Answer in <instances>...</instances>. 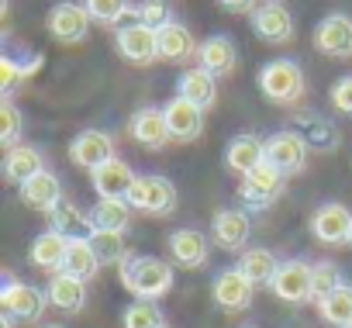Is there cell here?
Here are the masks:
<instances>
[{
  "instance_id": "44dd1931",
  "label": "cell",
  "mask_w": 352,
  "mask_h": 328,
  "mask_svg": "<svg viewBox=\"0 0 352 328\" xmlns=\"http://www.w3.org/2000/svg\"><path fill=\"white\" fill-rule=\"evenodd\" d=\"M90 184L97 190V197H111V201H124L128 190L135 187V170L128 166L124 159H107L104 166H97L90 173Z\"/></svg>"
},
{
  "instance_id": "4316f807",
  "label": "cell",
  "mask_w": 352,
  "mask_h": 328,
  "mask_svg": "<svg viewBox=\"0 0 352 328\" xmlns=\"http://www.w3.org/2000/svg\"><path fill=\"white\" fill-rule=\"evenodd\" d=\"M49 228L66 235L69 242H80V239H90L97 228L90 221V211H80L73 201H59L56 211H49Z\"/></svg>"
},
{
  "instance_id": "52a82bcc",
  "label": "cell",
  "mask_w": 352,
  "mask_h": 328,
  "mask_svg": "<svg viewBox=\"0 0 352 328\" xmlns=\"http://www.w3.org/2000/svg\"><path fill=\"white\" fill-rule=\"evenodd\" d=\"M114 49L121 52V59L135 63V66H152L159 59V39H155V28L142 25V21H131V25H121L114 32Z\"/></svg>"
},
{
  "instance_id": "9a60e30c",
  "label": "cell",
  "mask_w": 352,
  "mask_h": 328,
  "mask_svg": "<svg viewBox=\"0 0 352 328\" xmlns=\"http://www.w3.org/2000/svg\"><path fill=\"white\" fill-rule=\"evenodd\" d=\"M128 135H131V142H138L148 152H159L166 142H173L169 124H166V111H159V107H138L128 118Z\"/></svg>"
},
{
  "instance_id": "603a6c76",
  "label": "cell",
  "mask_w": 352,
  "mask_h": 328,
  "mask_svg": "<svg viewBox=\"0 0 352 328\" xmlns=\"http://www.w3.org/2000/svg\"><path fill=\"white\" fill-rule=\"evenodd\" d=\"M197 66L208 69L214 80L218 76H232L235 66H239V49L228 35H208L201 45H197Z\"/></svg>"
},
{
  "instance_id": "4dcf8cb0",
  "label": "cell",
  "mask_w": 352,
  "mask_h": 328,
  "mask_svg": "<svg viewBox=\"0 0 352 328\" xmlns=\"http://www.w3.org/2000/svg\"><path fill=\"white\" fill-rule=\"evenodd\" d=\"M42 56L38 52H32V56H25V59H14V56H4L0 59V94L4 97H11L25 80H32L38 69H42Z\"/></svg>"
},
{
  "instance_id": "60d3db41",
  "label": "cell",
  "mask_w": 352,
  "mask_h": 328,
  "mask_svg": "<svg viewBox=\"0 0 352 328\" xmlns=\"http://www.w3.org/2000/svg\"><path fill=\"white\" fill-rule=\"evenodd\" d=\"M331 104H335L342 114H352V76H342V80L331 87Z\"/></svg>"
},
{
  "instance_id": "7402d4cb",
  "label": "cell",
  "mask_w": 352,
  "mask_h": 328,
  "mask_svg": "<svg viewBox=\"0 0 352 328\" xmlns=\"http://www.w3.org/2000/svg\"><path fill=\"white\" fill-rule=\"evenodd\" d=\"M263 162H266V138H259L252 131H242L225 145V166L239 177L252 173L256 166H263Z\"/></svg>"
},
{
  "instance_id": "7dc6e473",
  "label": "cell",
  "mask_w": 352,
  "mask_h": 328,
  "mask_svg": "<svg viewBox=\"0 0 352 328\" xmlns=\"http://www.w3.org/2000/svg\"><path fill=\"white\" fill-rule=\"evenodd\" d=\"M162 328H169V325H162Z\"/></svg>"
},
{
  "instance_id": "b9f144b4",
  "label": "cell",
  "mask_w": 352,
  "mask_h": 328,
  "mask_svg": "<svg viewBox=\"0 0 352 328\" xmlns=\"http://www.w3.org/2000/svg\"><path fill=\"white\" fill-rule=\"evenodd\" d=\"M218 8L228 14H252L259 8V0H218Z\"/></svg>"
},
{
  "instance_id": "bcb514c9",
  "label": "cell",
  "mask_w": 352,
  "mask_h": 328,
  "mask_svg": "<svg viewBox=\"0 0 352 328\" xmlns=\"http://www.w3.org/2000/svg\"><path fill=\"white\" fill-rule=\"evenodd\" d=\"M349 245H352V239H349Z\"/></svg>"
},
{
  "instance_id": "d590c367",
  "label": "cell",
  "mask_w": 352,
  "mask_h": 328,
  "mask_svg": "<svg viewBox=\"0 0 352 328\" xmlns=\"http://www.w3.org/2000/svg\"><path fill=\"white\" fill-rule=\"evenodd\" d=\"M166 318L155 300H131L121 311V328H162Z\"/></svg>"
},
{
  "instance_id": "f546056e",
  "label": "cell",
  "mask_w": 352,
  "mask_h": 328,
  "mask_svg": "<svg viewBox=\"0 0 352 328\" xmlns=\"http://www.w3.org/2000/svg\"><path fill=\"white\" fill-rule=\"evenodd\" d=\"M235 270L252 283V287H270V280L276 276V270H280V259L270 252V249H245L242 256H239V263H235Z\"/></svg>"
},
{
  "instance_id": "7bdbcfd3",
  "label": "cell",
  "mask_w": 352,
  "mask_h": 328,
  "mask_svg": "<svg viewBox=\"0 0 352 328\" xmlns=\"http://www.w3.org/2000/svg\"><path fill=\"white\" fill-rule=\"evenodd\" d=\"M0 328H14V321L11 318H0Z\"/></svg>"
},
{
  "instance_id": "484cf974",
  "label": "cell",
  "mask_w": 352,
  "mask_h": 328,
  "mask_svg": "<svg viewBox=\"0 0 352 328\" xmlns=\"http://www.w3.org/2000/svg\"><path fill=\"white\" fill-rule=\"evenodd\" d=\"M42 170H45V159H42V152L35 145H11L4 152V180L14 184V187L28 184Z\"/></svg>"
},
{
  "instance_id": "74e56055",
  "label": "cell",
  "mask_w": 352,
  "mask_h": 328,
  "mask_svg": "<svg viewBox=\"0 0 352 328\" xmlns=\"http://www.w3.org/2000/svg\"><path fill=\"white\" fill-rule=\"evenodd\" d=\"M83 8H87L90 21L107 25V28H118V21H121L124 14H131L128 0H83Z\"/></svg>"
},
{
  "instance_id": "6da1fadb",
  "label": "cell",
  "mask_w": 352,
  "mask_h": 328,
  "mask_svg": "<svg viewBox=\"0 0 352 328\" xmlns=\"http://www.w3.org/2000/svg\"><path fill=\"white\" fill-rule=\"evenodd\" d=\"M121 287L138 300H159L173 290V263L159 256H131L121 270Z\"/></svg>"
},
{
  "instance_id": "83f0119b",
  "label": "cell",
  "mask_w": 352,
  "mask_h": 328,
  "mask_svg": "<svg viewBox=\"0 0 352 328\" xmlns=\"http://www.w3.org/2000/svg\"><path fill=\"white\" fill-rule=\"evenodd\" d=\"M176 97H184V100H190V104L208 111L214 104V97H218V83H214V76L208 69L194 66V69H184L180 76H176Z\"/></svg>"
},
{
  "instance_id": "ab89813d",
  "label": "cell",
  "mask_w": 352,
  "mask_h": 328,
  "mask_svg": "<svg viewBox=\"0 0 352 328\" xmlns=\"http://www.w3.org/2000/svg\"><path fill=\"white\" fill-rule=\"evenodd\" d=\"M131 18L135 21H142V25H148V28H162V25H169L173 18H169V4L166 0H142V4H135L131 8Z\"/></svg>"
},
{
  "instance_id": "d6986e66",
  "label": "cell",
  "mask_w": 352,
  "mask_h": 328,
  "mask_svg": "<svg viewBox=\"0 0 352 328\" xmlns=\"http://www.w3.org/2000/svg\"><path fill=\"white\" fill-rule=\"evenodd\" d=\"M211 294H214V304L228 314H242L249 304H252V283L232 266V270H221L214 280H211Z\"/></svg>"
},
{
  "instance_id": "ba28073f",
  "label": "cell",
  "mask_w": 352,
  "mask_h": 328,
  "mask_svg": "<svg viewBox=\"0 0 352 328\" xmlns=\"http://www.w3.org/2000/svg\"><path fill=\"white\" fill-rule=\"evenodd\" d=\"M211 235L197 232V228H176L169 239H166V252H169V263L184 266V270H201L208 266L211 259Z\"/></svg>"
},
{
  "instance_id": "277c9868",
  "label": "cell",
  "mask_w": 352,
  "mask_h": 328,
  "mask_svg": "<svg viewBox=\"0 0 352 328\" xmlns=\"http://www.w3.org/2000/svg\"><path fill=\"white\" fill-rule=\"evenodd\" d=\"M124 201L131 204V211H142L152 218H169L176 211V204H180V194H176V187L166 177L142 173V177H135V187L128 190Z\"/></svg>"
},
{
  "instance_id": "8992f818",
  "label": "cell",
  "mask_w": 352,
  "mask_h": 328,
  "mask_svg": "<svg viewBox=\"0 0 352 328\" xmlns=\"http://www.w3.org/2000/svg\"><path fill=\"white\" fill-rule=\"evenodd\" d=\"M249 25L256 32L259 42L266 45H287L294 42V14L280 4V0H266V4H259L252 14H249Z\"/></svg>"
},
{
  "instance_id": "3957f363",
  "label": "cell",
  "mask_w": 352,
  "mask_h": 328,
  "mask_svg": "<svg viewBox=\"0 0 352 328\" xmlns=\"http://www.w3.org/2000/svg\"><path fill=\"white\" fill-rule=\"evenodd\" d=\"M45 307H49V294L45 290L4 273V287H0V311H4V318L21 321V325H38Z\"/></svg>"
},
{
  "instance_id": "836d02e7",
  "label": "cell",
  "mask_w": 352,
  "mask_h": 328,
  "mask_svg": "<svg viewBox=\"0 0 352 328\" xmlns=\"http://www.w3.org/2000/svg\"><path fill=\"white\" fill-rule=\"evenodd\" d=\"M318 314L331 328H352V287L342 283L338 290H331L328 297H321L318 300Z\"/></svg>"
},
{
  "instance_id": "d4e9b609",
  "label": "cell",
  "mask_w": 352,
  "mask_h": 328,
  "mask_svg": "<svg viewBox=\"0 0 352 328\" xmlns=\"http://www.w3.org/2000/svg\"><path fill=\"white\" fill-rule=\"evenodd\" d=\"M45 294H49V304L63 314H80L87 307V283L69 273H52Z\"/></svg>"
},
{
  "instance_id": "ffe728a7",
  "label": "cell",
  "mask_w": 352,
  "mask_h": 328,
  "mask_svg": "<svg viewBox=\"0 0 352 328\" xmlns=\"http://www.w3.org/2000/svg\"><path fill=\"white\" fill-rule=\"evenodd\" d=\"M166 124H169V138L173 142H194L204 131V107L184 100V97H173L166 107Z\"/></svg>"
},
{
  "instance_id": "ac0fdd59",
  "label": "cell",
  "mask_w": 352,
  "mask_h": 328,
  "mask_svg": "<svg viewBox=\"0 0 352 328\" xmlns=\"http://www.w3.org/2000/svg\"><path fill=\"white\" fill-rule=\"evenodd\" d=\"M18 197H21V204L28 211H38V215H49V211L59 208V201H66L63 197V184H59V177L52 170H42L28 184H21L18 187Z\"/></svg>"
},
{
  "instance_id": "cb8c5ba5",
  "label": "cell",
  "mask_w": 352,
  "mask_h": 328,
  "mask_svg": "<svg viewBox=\"0 0 352 328\" xmlns=\"http://www.w3.org/2000/svg\"><path fill=\"white\" fill-rule=\"evenodd\" d=\"M155 39H159V59H166V63L197 59V42H194L190 28L180 21H169V25L155 28Z\"/></svg>"
},
{
  "instance_id": "1f68e13d",
  "label": "cell",
  "mask_w": 352,
  "mask_h": 328,
  "mask_svg": "<svg viewBox=\"0 0 352 328\" xmlns=\"http://www.w3.org/2000/svg\"><path fill=\"white\" fill-rule=\"evenodd\" d=\"M90 221L97 232H124L131 225V204L128 201H111V197H97V204L90 208Z\"/></svg>"
},
{
  "instance_id": "7c38bea8",
  "label": "cell",
  "mask_w": 352,
  "mask_h": 328,
  "mask_svg": "<svg viewBox=\"0 0 352 328\" xmlns=\"http://www.w3.org/2000/svg\"><path fill=\"white\" fill-rule=\"evenodd\" d=\"M283 173H276L270 162H263V166H256L252 173H245L242 177V184H239V197H242V204L245 208H270L273 201H280V194H283Z\"/></svg>"
},
{
  "instance_id": "8fae6325",
  "label": "cell",
  "mask_w": 352,
  "mask_h": 328,
  "mask_svg": "<svg viewBox=\"0 0 352 328\" xmlns=\"http://www.w3.org/2000/svg\"><path fill=\"white\" fill-rule=\"evenodd\" d=\"M45 32H49L56 42H63V45H76V42H83L87 32H90V14H87V8L73 4V0H63V4H56V8L49 11Z\"/></svg>"
},
{
  "instance_id": "8d00e7d4",
  "label": "cell",
  "mask_w": 352,
  "mask_h": 328,
  "mask_svg": "<svg viewBox=\"0 0 352 328\" xmlns=\"http://www.w3.org/2000/svg\"><path fill=\"white\" fill-rule=\"evenodd\" d=\"M342 283H345V280H342V270H338L335 263H328V259L311 263V297H314V300L328 297V294L338 290Z\"/></svg>"
},
{
  "instance_id": "5b68a950",
  "label": "cell",
  "mask_w": 352,
  "mask_h": 328,
  "mask_svg": "<svg viewBox=\"0 0 352 328\" xmlns=\"http://www.w3.org/2000/svg\"><path fill=\"white\" fill-rule=\"evenodd\" d=\"M287 124H290V131H294L307 149H314V152H335L338 142H342L338 128H335L321 111H311V107H290Z\"/></svg>"
},
{
  "instance_id": "5bb4252c",
  "label": "cell",
  "mask_w": 352,
  "mask_h": 328,
  "mask_svg": "<svg viewBox=\"0 0 352 328\" xmlns=\"http://www.w3.org/2000/svg\"><path fill=\"white\" fill-rule=\"evenodd\" d=\"M311 235L321 245H345L352 239V211L345 204H321V208H314Z\"/></svg>"
},
{
  "instance_id": "e575fe53",
  "label": "cell",
  "mask_w": 352,
  "mask_h": 328,
  "mask_svg": "<svg viewBox=\"0 0 352 328\" xmlns=\"http://www.w3.org/2000/svg\"><path fill=\"white\" fill-rule=\"evenodd\" d=\"M97 270H100V259H97V252L90 249V242L87 239H80V242H69V249H66V259H63V270L59 273H69V276H76V280H94L97 276Z\"/></svg>"
},
{
  "instance_id": "f6af8a7d",
  "label": "cell",
  "mask_w": 352,
  "mask_h": 328,
  "mask_svg": "<svg viewBox=\"0 0 352 328\" xmlns=\"http://www.w3.org/2000/svg\"><path fill=\"white\" fill-rule=\"evenodd\" d=\"M242 328H252V325H242Z\"/></svg>"
},
{
  "instance_id": "4fadbf2b",
  "label": "cell",
  "mask_w": 352,
  "mask_h": 328,
  "mask_svg": "<svg viewBox=\"0 0 352 328\" xmlns=\"http://www.w3.org/2000/svg\"><path fill=\"white\" fill-rule=\"evenodd\" d=\"M270 290L287 300V304H304V300H314L311 297V263L304 259H283L276 276L270 280Z\"/></svg>"
},
{
  "instance_id": "2e32d148",
  "label": "cell",
  "mask_w": 352,
  "mask_h": 328,
  "mask_svg": "<svg viewBox=\"0 0 352 328\" xmlns=\"http://www.w3.org/2000/svg\"><path fill=\"white\" fill-rule=\"evenodd\" d=\"M249 235H252V221H249L245 211L225 208V211H218V215L211 218V242H214L218 249H225V252L245 249Z\"/></svg>"
},
{
  "instance_id": "7a4b0ae2",
  "label": "cell",
  "mask_w": 352,
  "mask_h": 328,
  "mask_svg": "<svg viewBox=\"0 0 352 328\" xmlns=\"http://www.w3.org/2000/svg\"><path fill=\"white\" fill-rule=\"evenodd\" d=\"M256 83H259V94L270 104H280V107H297L304 100V90H307L304 69L294 59H270L259 69Z\"/></svg>"
},
{
  "instance_id": "9c48e42d",
  "label": "cell",
  "mask_w": 352,
  "mask_h": 328,
  "mask_svg": "<svg viewBox=\"0 0 352 328\" xmlns=\"http://www.w3.org/2000/svg\"><path fill=\"white\" fill-rule=\"evenodd\" d=\"M314 49L328 59H349L352 56V18L349 14H324L318 25H314V35H311Z\"/></svg>"
},
{
  "instance_id": "d6a6232c",
  "label": "cell",
  "mask_w": 352,
  "mask_h": 328,
  "mask_svg": "<svg viewBox=\"0 0 352 328\" xmlns=\"http://www.w3.org/2000/svg\"><path fill=\"white\" fill-rule=\"evenodd\" d=\"M87 242H90V249L97 252V259H100V270H104V266H118V270H121V266L131 259L124 232H94Z\"/></svg>"
},
{
  "instance_id": "f35d334b",
  "label": "cell",
  "mask_w": 352,
  "mask_h": 328,
  "mask_svg": "<svg viewBox=\"0 0 352 328\" xmlns=\"http://www.w3.org/2000/svg\"><path fill=\"white\" fill-rule=\"evenodd\" d=\"M21 131H25V118H21V111L14 107V100L4 97V100H0V142L11 149V145H18Z\"/></svg>"
},
{
  "instance_id": "f1b7e54d",
  "label": "cell",
  "mask_w": 352,
  "mask_h": 328,
  "mask_svg": "<svg viewBox=\"0 0 352 328\" xmlns=\"http://www.w3.org/2000/svg\"><path fill=\"white\" fill-rule=\"evenodd\" d=\"M66 249H69V239L52 232V228H45L42 235H35V242L28 249V259H32V266H38L45 273H59L63 259H66Z\"/></svg>"
},
{
  "instance_id": "30bf717a",
  "label": "cell",
  "mask_w": 352,
  "mask_h": 328,
  "mask_svg": "<svg viewBox=\"0 0 352 328\" xmlns=\"http://www.w3.org/2000/svg\"><path fill=\"white\" fill-rule=\"evenodd\" d=\"M266 162L283 177H297L307 166V145L290 128L287 131H273L266 138Z\"/></svg>"
},
{
  "instance_id": "ee69618b",
  "label": "cell",
  "mask_w": 352,
  "mask_h": 328,
  "mask_svg": "<svg viewBox=\"0 0 352 328\" xmlns=\"http://www.w3.org/2000/svg\"><path fill=\"white\" fill-rule=\"evenodd\" d=\"M38 328H63V325H38Z\"/></svg>"
},
{
  "instance_id": "e0dca14e",
  "label": "cell",
  "mask_w": 352,
  "mask_h": 328,
  "mask_svg": "<svg viewBox=\"0 0 352 328\" xmlns=\"http://www.w3.org/2000/svg\"><path fill=\"white\" fill-rule=\"evenodd\" d=\"M69 159L76 162V166H83V170H97V166H104L107 159H114V138L107 135V131H97V128H87V131H80L73 142H69Z\"/></svg>"
}]
</instances>
